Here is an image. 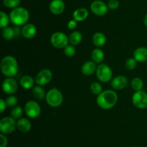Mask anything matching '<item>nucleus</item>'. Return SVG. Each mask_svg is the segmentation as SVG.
I'll return each instance as SVG.
<instances>
[{
	"label": "nucleus",
	"mask_w": 147,
	"mask_h": 147,
	"mask_svg": "<svg viewBox=\"0 0 147 147\" xmlns=\"http://www.w3.org/2000/svg\"><path fill=\"white\" fill-rule=\"evenodd\" d=\"M107 6L109 9L111 10H117L119 7V0H109Z\"/></svg>",
	"instance_id": "obj_34"
},
{
	"label": "nucleus",
	"mask_w": 147,
	"mask_h": 147,
	"mask_svg": "<svg viewBox=\"0 0 147 147\" xmlns=\"http://www.w3.org/2000/svg\"><path fill=\"white\" fill-rule=\"evenodd\" d=\"M146 68H147V62H146Z\"/></svg>",
	"instance_id": "obj_39"
},
{
	"label": "nucleus",
	"mask_w": 147,
	"mask_h": 147,
	"mask_svg": "<svg viewBox=\"0 0 147 147\" xmlns=\"http://www.w3.org/2000/svg\"><path fill=\"white\" fill-rule=\"evenodd\" d=\"M1 71L7 77H13L18 72V63L14 56H4L1 61Z\"/></svg>",
	"instance_id": "obj_2"
},
{
	"label": "nucleus",
	"mask_w": 147,
	"mask_h": 147,
	"mask_svg": "<svg viewBox=\"0 0 147 147\" xmlns=\"http://www.w3.org/2000/svg\"><path fill=\"white\" fill-rule=\"evenodd\" d=\"M92 42L93 45L96 47H102L104 46L106 43V37L103 33L100 32H97L94 33L92 37Z\"/></svg>",
	"instance_id": "obj_20"
},
{
	"label": "nucleus",
	"mask_w": 147,
	"mask_h": 147,
	"mask_svg": "<svg viewBox=\"0 0 147 147\" xmlns=\"http://www.w3.org/2000/svg\"><path fill=\"white\" fill-rule=\"evenodd\" d=\"M96 74L98 79L103 83H107L109 81L112 80L113 71L110 66L105 63H100L98 66Z\"/></svg>",
	"instance_id": "obj_5"
},
{
	"label": "nucleus",
	"mask_w": 147,
	"mask_h": 147,
	"mask_svg": "<svg viewBox=\"0 0 147 147\" xmlns=\"http://www.w3.org/2000/svg\"><path fill=\"white\" fill-rule=\"evenodd\" d=\"M111 84L112 87L116 90H121V89H124L127 86L128 79L126 76L120 75L112 79Z\"/></svg>",
	"instance_id": "obj_14"
},
{
	"label": "nucleus",
	"mask_w": 147,
	"mask_h": 147,
	"mask_svg": "<svg viewBox=\"0 0 147 147\" xmlns=\"http://www.w3.org/2000/svg\"><path fill=\"white\" fill-rule=\"evenodd\" d=\"M90 90L93 95H99L103 92V87L100 83L95 82L90 85Z\"/></svg>",
	"instance_id": "obj_29"
},
{
	"label": "nucleus",
	"mask_w": 147,
	"mask_h": 147,
	"mask_svg": "<svg viewBox=\"0 0 147 147\" xmlns=\"http://www.w3.org/2000/svg\"><path fill=\"white\" fill-rule=\"evenodd\" d=\"M3 4L7 8L14 9L19 7L20 4V0H3Z\"/></svg>",
	"instance_id": "obj_30"
},
{
	"label": "nucleus",
	"mask_w": 147,
	"mask_h": 147,
	"mask_svg": "<svg viewBox=\"0 0 147 147\" xmlns=\"http://www.w3.org/2000/svg\"><path fill=\"white\" fill-rule=\"evenodd\" d=\"M104 56L105 54L103 51L98 48L93 49L91 53L92 61L96 63H101V62L104 59Z\"/></svg>",
	"instance_id": "obj_22"
},
{
	"label": "nucleus",
	"mask_w": 147,
	"mask_h": 147,
	"mask_svg": "<svg viewBox=\"0 0 147 147\" xmlns=\"http://www.w3.org/2000/svg\"><path fill=\"white\" fill-rule=\"evenodd\" d=\"M131 86L135 92L142 90V88L144 86L143 80L139 77L134 78L131 82Z\"/></svg>",
	"instance_id": "obj_26"
},
{
	"label": "nucleus",
	"mask_w": 147,
	"mask_h": 147,
	"mask_svg": "<svg viewBox=\"0 0 147 147\" xmlns=\"http://www.w3.org/2000/svg\"><path fill=\"white\" fill-rule=\"evenodd\" d=\"M49 9L53 14H61L65 10V2L63 0H52L49 5Z\"/></svg>",
	"instance_id": "obj_13"
},
{
	"label": "nucleus",
	"mask_w": 147,
	"mask_h": 147,
	"mask_svg": "<svg viewBox=\"0 0 147 147\" xmlns=\"http://www.w3.org/2000/svg\"><path fill=\"white\" fill-rule=\"evenodd\" d=\"M90 10L97 16H103L108 12L109 7L107 4L100 0H96L90 4Z\"/></svg>",
	"instance_id": "obj_12"
},
{
	"label": "nucleus",
	"mask_w": 147,
	"mask_h": 147,
	"mask_svg": "<svg viewBox=\"0 0 147 147\" xmlns=\"http://www.w3.org/2000/svg\"><path fill=\"white\" fill-rule=\"evenodd\" d=\"M52 79H53V72L48 69H43L38 72L34 80L37 85L45 86L50 83Z\"/></svg>",
	"instance_id": "obj_10"
},
{
	"label": "nucleus",
	"mask_w": 147,
	"mask_h": 147,
	"mask_svg": "<svg viewBox=\"0 0 147 147\" xmlns=\"http://www.w3.org/2000/svg\"><path fill=\"white\" fill-rule=\"evenodd\" d=\"M10 22L14 25L21 26L26 24L30 19V13L24 7H17L10 12Z\"/></svg>",
	"instance_id": "obj_3"
},
{
	"label": "nucleus",
	"mask_w": 147,
	"mask_h": 147,
	"mask_svg": "<svg viewBox=\"0 0 147 147\" xmlns=\"http://www.w3.org/2000/svg\"><path fill=\"white\" fill-rule=\"evenodd\" d=\"M45 99L48 105L52 108H57L60 106L63 102V96L62 92L56 88L50 89L46 94Z\"/></svg>",
	"instance_id": "obj_4"
},
{
	"label": "nucleus",
	"mask_w": 147,
	"mask_h": 147,
	"mask_svg": "<svg viewBox=\"0 0 147 147\" xmlns=\"http://www.w3.org/2000/svg\"><path fill=\"white\" fill-rule=\"evenodd\" d=\"M97 65L93 61H88L83 64L81 68V71L85 76H91L96 73L97 69Z\"/></svg>",
	"instance_id": "obj_16"
},
{
	"label": "nucleus",
	"mask_w": 147,
	"mask_h": 147,
	"mask_svg": "<svg viewBox=\"0 0 147 147\" xmlns=\"http://www.w3.org/2000/svg\"><path fill=\"white\" fill-rule=\"evenodd\" d=\"M17 128L22 133H27L31 130V122L27 118H21L17 121Z\"/></svg>",
	"instance_id": "obj_17"
},
{
	"label": "nucleus",
	"mask_w": 147,
	"mask_h": 147,
	"mask_svg": "<svg viewBox=\"0 0 147 147\" xmlns=\"http://www.w3.org/2000/svg\"><path fill=\"white\" fill-rule=\"evenodd\" d=\"M23 37H25L26 39H32L35 36L37 33V28L34 24L32 23H28L23 26L21 32Z\"/></svg>",
	"instance_id": "obj_15"
},
{
	"label": "nucleus",
	"mask_w": 147,
	"mask_h": 147,
	"mask_svg": "<svg viewBox=\"0 0 147 147\" xmlns=\"http://www.w3.org/2000/svg\"><path fill=\"white\" fill-rule=\"evenodd\" d=\"M24 112L30 118H36L41 113V108L37 102L30 100L24 105Z\"/></svg>",
	"instance_id": "obj_8"
},
{
	"label": "nucleus",
	"mask_w": 147,
	"mask_h": 147,
	"mask_svg": "<svg viewBox=\"0 0 147 147\" xmlns=\"http://www.w3.org/2000/svg\"><path fill=\"white\" fill-rule=\"evenodd\" d=\"M18 89V83L12 77H7L2 83V89L7 95H11L15 93Z\"/></svg>",
	"instance_id": "obj_11"
},
{
	"label": "nucleus",
	"mask_w": 147,
	"mask_h": 147,
	"mask_svg": "<svg viewBox=\"0 0 147 147\" xmlns=\"http://www.w3.org/2000/svg\"><path fill=\"white\" fill-rule=\"evenodd\" d=\"M83 39V35L79 31H73L69 36V43L73 46H78L80 43Z\"/></svg>",
	"instance_id": "obj_23"
},
{
	"label": "nucleus",
	"mask_w": 147,
	"mask_h": 147,
	"mask_svg": "<svg viewBox=\"0 0 147 147\" xmlns=\"http://www.w3.org/2000/svg\"><path fill=\"white\" fill-rule=\"evenodd\" d=\"M64 53L67 57H73L76 55V48L73 45H67L64 48Z\"/></svg>",
	"instance_id": "obj_32"
},
{
	"label": "nucleus",
	"mask_w": 147,
	"mask_h": 147,
	"mask_svg": "<svg viewBox=\"0 0 147 147\" xmlns=\"http://www.w3.org/2000/svg\"><path fill=\"white\" fill-rule=\"evenodd\" d=\"M23 114V110L22 107L16 105L15 107L12 108V109L10 111V115L11 118H13L15 120H19L22 118Z\"/></svg>",
	"instance_id": "obj_27"
},
{
	"label": "nucleus",
	"mask_w": 147,
	"mask_h": 147,
	"mask_svg": "<svg viewBox=\"0 0 147 147\" xmlns=\"http://www.w3.org/2000/svg\"><path fill=\"white\" fill-rule=\"evenodd\" d=\"M7 107V102H6V100H4V99H0V112H1V113H3V112L5 111Z\"/></svg>",
	"instance_id": "obj_36"
},
{
	"label": "nucleus",
	"mask_w": 147,
	"mask_h": 147,
	"mask_svg": "<svg viewBox=\"0 0 147 147\" xmlns=\"http://www.w3.org/2000/svg\"><path fill=\"white\" fill-rule=\"evenodd\" d=\"M45 91V89L42 87V86L40 85H37V86H34L32 89V95L35 99H38V100H42L46 97Z\"/></svg>",
	"instance_id": "obj_24"
},
{
	"label": "nucleus",
	"mask_w": 147,
	"mask_h": 147,
	"mask_svg": "<svg viewBox=\"0 0 147 147\" xmlns=\"http://www.w3.org/2000/svg\"><path fill=\"white\" fill-rule=\"evenodd\" d=\"M89 15V12L87 9L86 8H78L75 10L73 13V20H76L77 22L84 21L88 18Z\"/></svg>",
	"instance_id": "obj_19"
},
{
	"label": "nucleus",
	"mask_w": 147,
	"mask_h": 147,
	"mask_svg": "<svg viewBox=\"0 0 147 147\" xmlns=\"http://www.w3.org/2000/svg\"><path fill=\"white\" fill-rule=\"evenodd\" d=\"M50 43L56 48H65L68 45L69 37L63 32H55L51 35Z\"/></svg>",
	"instance_id": "obj_6"
},
{
	"label": "nucleus",
	"mask_w": 147,
	"mask_h": 147,
	"mask_svg": "<svg viewBox=\"0 0 147 147\" xmlns=\"http://www.w3.org/2000/svg\"><path fill=\"white\" fill-rule=\"evenodd\" d=\"M8 144V140L4 134H0V147H7Z\"/></svg>",
	"instance_id": "obj_35"
},
{
	"label": "nucleus",
	"mask_w": 147,
	"mask_h": 147,
	"mask_svg": "<svg viewBox=\"0 0 147 147\" xmlns=\"http://www.w3.org/2000/svg\"><path fill=\"white\" fill-rule=\"evenodd\" d=\"M34 81L35 80H34L32 76L26 75L21 78L20 81V84L24 89H30L34 87Z\"/></svg>",
	"instance_id": "obj_21"
},
{
	"label": "nucleus",
	"mask_w": 147,
	"mask_h": 147,
	"mask_svg": "<svg viewBox=\"0 0 147 147\" xmlns=\"http://www.w3.org/2000/svg\"><path fill=\"white\" fill-rule=\"evenodd\" d=\"M118 101V95L115 91L106 89L103 91L96 98V103L101 109L109 110L116 105Z\"/></svg>",
	"instance_id": "obj_1"
},
{
	"label": "nucleus",
	"mask_w": 147,
	"mask_h": 147,
	"mask_svg": "<svg viewBox=\"0 0 147 147\" xmlns=\"http://www.w3.org/2000/svg\"><path fill=\"white\" fill-rule=\"evenodd\" d=\"M77 22H78L75 20H70V21L68 22V23H67V27H68V29H70V30H73V29L76 28V27H77Z\"/></svg>",
	"instance_id": "obj_37"
},
{
	"label": "nucleus",
	"mask_w": 147,
	"mask_h": 147,
	"mask_svg": "<svg viewBox=\"0 0 147 147\" xmlns=\"http://www.w3.org/2000/svg\"><path fill=\"white\" fill-rule=\"evenodd\" d=\"M10 22L9 15H7V14L4 12L1 11L0 12V27L1 29L7 27Z\"/></svg>",
	"instance_id": "obj_28"
},
{
	"label": "nucleus",
	"mask_w": 147,
	"mask_h": 147,
	"mask_svg": "<svg viewBox=\"0 0 147 147\" xmlns=\"http://www.w3.org/2000/svg\"><path fill=\"white\" fill-rule=\"evenodd\" d=\"M132 102L139 109L147 108V93L143 90L137 91L132 96Z\"/></svg>",
	"instance_id": "obj_9"
},
{
	"label": "nucleus",
	"mask_w": 147,
	"mask_h": 147,
	"mask_svg": "<svg viewBox=\"0 0 147 147\" xmlns=\"http://www.w3.org/2000/svg\"><path fill=\"white\" fill-rule=\"evenodd\" d=\"M6 102H7V105L8 107H9V108H14V107H15L17 105V102H18V99L15 96L11 95L7 97V98L6 99Z\"/></svg>",
	"instance_id": "obj_33"
},
{
	"label": "nucleus",
	"mask_w": 147,
	"mask_h": 147,
	"mask_svg": "<svg viewBox=\"0 0 147 147\" xmlns=\"http://www.w3.org/2000/svg\"><path fill=\"white\" fill-rule=\"evenodd\" d=\"M1 35H2L3 37L6 40H11L15 36V31H14V28L7 26V27L2 29V30H1Z\"/></svg>",
	"instance_id": "obj_25"
},
{
	"label": "nucleus",
	"mask_w": 147,
	"mask_h": 147,
	"mask_svg": "<svg viewBox=\"0 0 147 147\" xmlns=\"http://www.w3.org/2000/svg\"><path fill=\"white\" fill-rule=\"evenodd\" d=\"M134 58L140 63L147 61V48H137L134 52Z\"/></svg>",
	"instance_id": "obj_18"
},
{
	"label": "nucleus",
	"mask_w": 147,
	"mask_h": 147,
	"mask_svg": "<svg viewBox=\"0 0 147 147\" xmlns=\"http://www.w3.org/2000/svg\"><path fill=\"white\" fill-rule=\"evenodd\" d=\"M17 128V121L11 117H4L0 120V131L3 134H9Z\"/></svg>",
	"instance_id": "obj_7"
},
{
	"label": "nucleus",
	"mask_w": 147,
	"mask_h": 147,
	"mask_svg": "<svg viewBox=\"0 0 147 147\" xmlns=\"http://www.w3.org/2000/svg\"><path fill=\"white\" fill-rule=\"evenodd\" d=\"M144 24L147 27V14L144 17Z\"/></svg>",
	"instance_id": "obj_38"
},
{
	"label": "nucleus",
	"mask_w": 147,
	"mask_h": 147,
	"mask_svg": "<svg viewBox=\"0 0 147 147\" xmlns=\"http://www.w3.org/2000/svg\"><path fill=\"white\" fill-rule=\"evenodd\" d=\"M134 147H138V146H134Z\"/></svg>",
	"instance_id": "obj_40"
},
{
	"label": "nucleus",
	"mask_w": 147,
	"mask_h": 147,
	"mask_svg": "<svg viewBox=\"0 0 147 147\" xmlns=\"http://www.w3.org/2000/svg\"><path fill=\"white\" fill-rule=\"evenodd\" d=\"M137 66V61L134 58H129L125 62V66L129 70H134Z\"/></svg>",
	"instance_id": "obj_31"
}]
</instances>
